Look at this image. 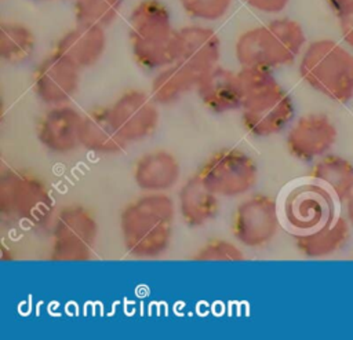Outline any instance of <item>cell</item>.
<instances>
[{
	"instance_id": "30bf717a",
	"label": "cell",
	"mask_w": 353,
	"mask_h": 340,
	"mask_svg": "<svg viewBox=\"0 0 353 340\" xmlns=\"http://www.w3.org/2000/svg\"><path fill=\"white\" fill-rule=\"evenodd\" d=\"M335 197L317 182H307L292 187L283 201V217L295 233L314 230L335 215Z\"/></svg>"
},
{
	"instance_id": "7a4b0ae2",
	"label": "cell",
	"mask_w": 353,
	"mask_h": 340,
	"mask_svg": "<svg viewBox=\"0 0 353 340\" xmlns=\"http://www.w3.org/2000/svg\"><path fill=\"white\" fill-rule=\"evenodd\" d=\"M237 73L243 89L240 110L244 128L256 138H269L285 129L294 118L295 106L273 70L241 67Z\"/></svg>"
},
{
	"instance_id": "9c48e42d",
	"label": "cell",
	"mask_w": 353,
	"mask_h": 340,
	"mask_svg": "<svg viewBox=\"0 0 353 340\" xmlns=\"http://www.w3.org/2000/svg\"><path fill=\"white\" fill-rule=\"evenodd\" d=\"M279 229V206L268 194H252L234 209L232 233L243 246L262 248L277 235Z\"/></svg>"
},
{
	"instance_id": "7c38bea8",
	"label": "cell",
	"mask_w": 353,
	"mask_h": 340,
	"mask_svg": "<svg viewBox=\"0 0 353 340\" xmlns=\"http://www.w3.org/2000/svg\"><path fill=\"white\" fill-rule=\"evenodd\" d=\"M338 139L334 121L324 113L301 116L288 129L285 146L296 160L310 162L328 154Z\"/></svg>"
},
{
	"instance_id": "1f68e13d",
	"label": "cell",
	"mask_w": 353,
	"mask_h": 340,
	"mask_svg": "<svg viewBox=\"0 0 353 340\" xmlns=\"http://www.w3.org/2000/svg\"><path fill=\"white\" fill-rule=\"evenodd\" d=\"M181 1H182V0H181Z\"/></svg>"
},
{
	"instance_id": "3957f363",
	"label": "cell",
	"mask_w": 353,
	"mask_h": 340,
	"mask_svg": "<svg viewBox=\"0 0 353 340\" xmlns=\"http://www.w3.org/2000/svg\"><path fill=\"white\" fill-rule=\"evenodd\" d=\"M305 30L291 18H276L243 32L234 44L241 67L277 69L292 63L303 51Z\"/></svg>"
},
{
	"instance_id": "484cf974",
	"label": "cell",
	"mask_w": 353,
	"mask_h": 340,
	"mask_svg": "<svg viewBox=\"0 0 353 340\" xmlns=\"http://www.w3.org/2000/svg\"><path fill=\"white\" fill-rule=\"evenodd\" d=\"M192 259L196 262H241L245 255L234 242L216 238L201 245Z\"/></svg>"
},
{
	"instance_id": "cb8c5ba5",
	"label": "cell",
	"mask_w": 353,
	"mask_h": 340,
	"mask_svg": "<svg viewBox=\"0 0 353 340\" xmlns=\"http://www.w3.org/2000/svg\"><path fill=\"white\" fill-rule=\"evenodd\" d=\"M36 37L26 25L21 22L0 23V58L10 65L26 62L34 52Z\"/></svg>"
},
{
	"instance_id": "603a6c76",
	"label": "cell",
	"mask_w": 353,
	"mask_h": 340,
	"mask_svg": "<svg viewBox=\"0 0 353 340\" xmlns=\"http://www.w3.org/2000/svg\"><path fill=\"white\" fill-rule=\"evenodd\" d=\"M310 178L328 189L339 202H346L353 193V164L342 156L325 154L316 160Z\"/></svg>"
},
{
	"instance_id": "e0dca14e",
	"label": "cell",
	"mask_w": 353,
	"mask_h": 340,
	"mask_svg": "<svg viewBox=\"0 0 353 340\" xmlns=\"http://www.w3.org/2000/svg\"><path fill=\"white\" fill-rule=\"evenodd\" d=\"M105 50V28L76 23L74 28L69 29L58 39L54 52L83 70L99 62Z\"/></svg>"
},
{
	"instance_id": "f546056e",
	"label": "cell",
	"mask_w": 353,
	"mask_h": 340,
	"mask_svg": "<svg viewBox=\"0 0 353 340\" xmlns=\"http://www.w3.org/2000/svg\"><path fill=\"white\" fill-rule=\"evenodd\" d=\"M328 6L331 7V10L334 11V14L341 12L342 10H345L346 7L353 4V0H327Z\"/></svg>"
},
{
	"instance_id": "7402d4cb",
	"label": "cell",
	"mask_w": 353,
	"mask_h": 340,
	"mask_svg": "<svg viewBox=\"0 0 353 340\" xmlns=\"http://www.w3.org/2000/svg\"><path fill=\"white\" fill-rule=\"evenodd\" d=\"M200 73L189 66L174 62L160 70L152 80L150 95L157 105L170 106L182 99L188 92L196 89Z\"/></svg>"
},
{
	"instance_id": "2e32d148",
	"label": "cell",
	"mask_w": 353,
	"mask_h": 340,
	"mask_svg": "<svg viewBox=\"0 0 353 340\" xmlns=\"http://www.w3.org/2000/svg\"><path fill=\"white\" fill-rule=\"evenodd\" d=\"M194 91L201 103L215 114L241 109L243 89L239 73L221 65L201 73Z\"/></svg>"
},
{
	"instance_id": "4316f807",
	"label": "cell",
	"mask_w": 353,
	"mask_h": 340,
	"mask_svg": "<svg viewBox=\"0 0 353 340\" xmlns=\"http://www.w3.org/2000/svg\"><path fill=\"white\" fill-rule=\"evenodd\" d=\"M233 0H182L185 14L193 19L214 22L223 18Z\"/></svg>"
},
{
	"instance_id": "ffe728a7",
	"label": "cell",
	"mask_w": 353,
	"mask_h": 340,
	"mask_svg": "<svg viewBox=\"0 0 353 340\" xmlns=\"http://www.w3.org/2000/svg\"><path fill=\"white\" fill-rule=\"evenodd\" d=\"M80 145L95 154H117L127 147L119 134L109 107L97 106L83 113L80 127Z\"/></svg>"
},
{
	"instance_id": "d4e9b609",
	"label": "cell",
	"mask_w": 353,
	"mask_h": 340,
	"mask_svg": "<svg viewBox=\"0 0 353 340\" xmlns=\"http://www.w3.org/2000/svg\"><path fill=\"white\" fill-rule=\"evenodd\" d=\"M123 4L124 0H74V21L80 25L108 28L117 19Z\"/></svg>"
},
{
	"instance_id": "9a60e30c",
	"label": "cell",
	"mask_w": 353,
	"mask_h": 340,
	"mask_svg": "<svg viewBox=\"0 0 353 340\" xmlns=\"http://www.w3.org/2000/svg\"><path fill=\"white\" fill-rule=\"evenodd\" d=\"M222 43L218 33L203 25H188L175 34V62H181L197 73L219 65Z\"/></svg>"
},
{
	"instance_id": "4dcf8cb0",
	"label": "cell",
	"mask_w": 353,
	"mask_h": 340,
	"mask_svg": "<svg viewBox=\"0 0 353 340\" xmlns=\"http://www.w3.org/2000/svg\"><path fill=\"white\" fill-rule=\"evenodd\" d=\"M346 215H347V220H349L350 226L353 227V193L346 200Z\"/></svg>"
},
{
	"instance_id": "d6986e66",
	"label": "cell",
	"mask_w": 353,
	"mask_h": 340,
	"mask_svg": "<svg viewBox=\"0 0 353 340\" xmlns=\"http://www.w3.org/2000/svg\"><path fill=\"white\" fill-rule=\"evenodd\" d=\"M219 198L196 172L178 191V212L182 222L192 229L205 226L216 217L221 208Z\"/></svg>"
},
{
	"instance_id": "8992f818",
	"label": "cell",
	"mask_w": 353,
	"mask_h": 340,
	"mask_svg": "<svg viewBox=\"0 0 353 340\" xmlns=\"http://www.w3.org/2000/svg\"><path fill=\"white\" fill-rule=\"evenodd\" d=\"M55 206L47 183L37 175L7 169L0 175V215L3 219L41 227Z\"/></svg>"
},
{
	"instance_id": "8fae6325",
	"label": "cell",
	"mask_w": 353,
	"mask_h": 340,
	"mask_svg": "<svg viewBox=\"0 0 353 340\" xmlns=\"http://www.w3.org/2000/svg\"><path fill=\"white\" fill-rule=\"evenodd\" d=\"M110 116L121 135L130 145L148 139L159 127V109L150 94L142 89L123 92L110 106Z\"/></svg>"
},
{
	"instance_id": "5bb4252c",
	"label": "cell",
	"mask_w": 353,
	"mask_h": 340,
	"mask_svg": "<svg viewBox=\"0 0 353 340\" xmlns=\"http://www.w3.org/2000/svg\"><path fill=\"white\" fill-rule=\"evenodd\" d=\"M83 113L66 105L51 106L40 118L36 135L40 145L50 153L66 156L80 147Z\"/></svg>"
},
{
	"instance_id": "83f0119b",
	"label": "cell",
	"mask_w": 353,
	"mask_h": 340,
	"mask_svg": "<svg viewBox=\"0 0 353 340\" xmlns=\"http://www.w3.org/2000/svg\"><path fill=\"white\" fill-rule=\"evenodd\" d=\"M339 21V29L345 43L353 50V4L335 14Z\"/></svg>"
},
{
	"instance_id": "44dd1931",
	"label": "cell",
	"mask_w": 353,
	"mask_h": 340,
	"mask_svg": "<svg viewBox=\"0 0 353 340\" xmlns=\"http://www.w3.org/2000/svg\"><path fill=\"white\" fill-rule=\"evenodd\" d=\"M350 223L342 216H335L328 223L295 234L296 249L309 259H321L341 251L349 241Z\"/></svg>"
},
{
	"instance_id": "4fadbf2b",
	"label": "cell",
	"mask_w": 353,
	"mask_h": 340,
	"mask_svg": "<svg viewBox=\"0 0 353 340\" xmlns=\"http://www.w3.org/2000/svg\"><path fill=\"white\" fill-rule=\"evenodd\" d=\"M80 72L81 69L52 51L34 69L33 91L50 107L70 103L79 92Z\"/></svg>"
},
{
	"instance_id": "ac0fdd59",
	"label": "cell",
	"mask_w": 353,
	"mask_h": 340,
	"mask_svg": "<svg viewBox=\"0 0 353 340\" xmlns=\"http://www.w3.org/2000/svg\"><path fill=\"white\" fill-rule=\"evenodd\" d=\"M132 178L145 193H167L179 182L181 164L168 150H152L137 160Z\"/></svg>"
},
{
	"instance_id": "f1b7e54d",
	"label": "cell",
	"mask_w": 353,
	"mask_h": 340,
	"mask_svg": "<svg viewBox=\"0 0 353 340\" xmlns=\"http://www.w3.org/2000/svg\"><path fill=\"white\" fill-rule=\"evenodd\" d=\"M254 10L263 14L281 12L290 3V0H244Z\"/></svg>"
},
{
	"instance_id": "6da1fadb",
	"label": "cell",
	"mask_w": 353,
	"mask_h": 340,
	"mask_svg": "<svg viewBox=\"0 0 353 340\" xmlns=\"http://www.w3.org/2000/svg\"><path fill=\"white\" fill-rule=\"evenodd\" d=\"M175 204L165 193H146L120 212L119 226L127 253L135 259H157L170 248Z\"/></svg>"
},
{
	"instance_id": "ba28073f",
	"label": "cell",
	"mask_w": 353,
	"mask_h": 340,
	"mask_svg": "<svg viewBox=\"0 0 353 340\" xmlns=\"http://www.w3.org/2000/svg\"><path fill=\"white\" fill-rule=\"evenodd\" d=\"M197 173L221 198L241 197L250 193L258 182L256 161L245 151L233 147L212 153Z\"/></svg>"
},
{
	"instance_id": "52a82bcc",
	"label": "cell",
	"mask_w": 353,
	"mask_h": 340,
	"mask_svg": "<svg viewBox=\"0 0 353 340\" xmlns=\"http://www.w3.org/2000/svg\"><path fill=\"white\" fill-rule=\"evenodd\" d=\"M99 227L92 212L81 204L63 206L52 227L50 259L54 262H87L92 257Z\"/></svg>"
},
{
	"instance_id": "5b68a950",
	"label": "cell",
	"mask_w": 353,
	"mask_h": 340,
	"mask_svg": "<svg viewBox=\"0 0 353 340\" xmlns=\"http://www.w3.org/2000/svg\"><path fill=\"white\" fill-rule=\"evenodd\" d=\"M299 74L310 88L334 102L353 99V54L335 40L309 43L301 54Z\"/></svg>"
},
{
	"instance_id": "277c9868",
	"label": "cell",
	"mask_w": 353,
	"mask_h": 340,
	"mask_svg": "<svg viewBox=\"0 0 353 340\" xmlns=\"http://www.w3.org/2000/svg\"><path fill=\"white\" fill-rule=\"evenodd\" d=\"M128 36L135 62L146 70H160L176 61L175 34L168 7L160 0H141L128 19Z\"/></svg>"
}]
</instances>
